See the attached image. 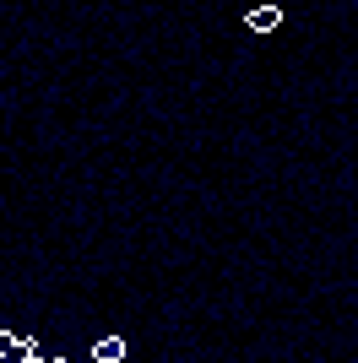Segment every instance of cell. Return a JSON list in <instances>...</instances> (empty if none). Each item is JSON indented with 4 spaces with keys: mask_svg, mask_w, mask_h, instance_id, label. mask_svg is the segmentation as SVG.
Wrapping results in <instances>:
<instances>
[{
    "mask_svg": "<svg viewBox=\"0 0 358 363\" xmlns=\"http://www.w3.org/2000/svg\"><path fill=\"white\" fill-rule=\"evenodd\" d=\"M244 22H250V33H277L283 28V11H277V6H255Z\"/></svg>",
    "mask_w": 358,
    "mask_h": 363,
    "instance_id": "6da1fadb",
    "label": "cell"
},
{
    "mask_svg": "<svg viewBox=\"0 0 358 363\" xmlns=\"http://www.w3.org/2000/svg\"><path fill=\"white\" fill-rule=\"evenodd\" d=\"M92 358H98V363H119V358H125V336H104V342L92 347Z\"/></svg>",
    "mask_w": 358,
    "mask_h": 363,
    "instance_id": "7a4b0ae2",
    "label": "cell"
},
{
    "mask_svg": "<svg viewBox=\"0 0 358 363\" xmlns=\"http://www.w3.org/2000/svg\"><path fill=\"white\" fill-rule=\"evenodd\" d=\"M11 347H16V336H11V331H0V352H11Z\"/></svg>",
    "mask_w": 358,
    "mask_h": 363,
    "instance_id": "3957f363",
    "label": "cell"
}]
</instances>
